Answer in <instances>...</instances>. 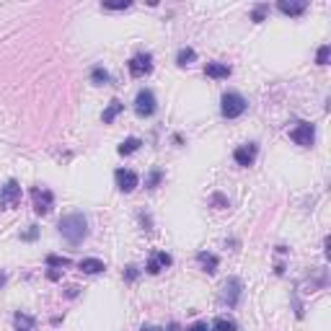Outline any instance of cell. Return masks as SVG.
I'll return each instance as SVG.
<instances>
[{
    "mask_svg": "<svg viewBox=\"0 0 331 331\" xmlns=\"http://www.w3.org/2000/svg\"><path fill=\"white\" fill-rule=\"evenodd\" d=\"M47 277H50V279H60V272H57V269H52V272H47Z\"/></svg>",
    "mask_w": 331,
    "mask_h": 331,
    "instance_id": "cell-31",
    "label": "cell"
},
{
    "mask_svg": "<svg viewBox=\"0 0 331 331\" xmlns=\"http://www.w3.org/2000/svg\"><path fill=\"white\" fill-rule=\"evenodd\" d=\"M212 328H215V331H235L238 326H235V321H233V318L220 316V318H215V321H212Z\"/></svg>",
    "mask_w": 331,
    "mask_h": 331,
    "instance_id": "cell-20",
    "label": "cell"
},
{
    "mask_svg": "<svg viewBox=\"0 0 331 331\" xmlns=\"http://www.w3.org/2000/svg\"><path fill=\"white\" fill-rule=\"evenodd\" d=\"M13 323H16V331H34V318L29 313H16L13 316Z\"/></svg>",
    "mask_w": 331,
    "mask_h": 331,
    "instance_id": "cell-16",
    "label": "cell"
},
{
    "mask_svg": "<svg viewBox=\"0 0 331 331\" xmlns=\"http://www.w3.org/2000/svg\"><path fill=\"white\" fill-rule=\"evenodd\" d=\"M161 179H163V171L153 168V171L148 173V179H145V186H148V189H156V186L161 184Z\"/></svg>",
    "mask_w": 331,
    "mask_h": 331,
    "instance_id": "cell-23",
    "label": "cell"
},
{
    "mask_svg": "<svg viewBox=\"0 0 331 331\" xmlns=\"http://www.w3.org/2000/svg\"><path fill=\"white\" fill-rule=\"evenodd\" d=\"M114 181H117V189L119 192H124V194H129L132 189L137 186V173L135 171H129V168H119L117 173H114Z\"/></svg>",
    "mask_w": 331,
    "mask_h": 331,
    "instance_id": "cell-10",
    "label": "cell"
},
{
    "mask_svg": "<svg viewBox=\"0 0 331 331\" xmlns=\"http://www.w3.org/2000/svg\"><path fill=\"white\" fill-rule=\"evenodd\" d=\"M31 200H34V212L36 215H50V210L55 205V194L50 189H44V186H34Z\"/></svg>",
    "mask_w": 331,
    "mask_h": 331,
    "instance_id": "cell-6",
    "label": "cell"
},
{
    "mask_svg": "<svg viewBox=\"0 0 331 331\" xmlns=\"http://www.w3.org/2000/svg\"><path fill=\"white\" fill-rule=\"evenodd\" d=\"M78 295V288H68V298H75Z\"/></svg>",
    "mask_w": 331,
    "mask_h": 331,
    "instance_id": "cell-33",
    "label": "cell"
},
{
    "mask_svg": "<svg viewBox=\"0 0 331 331\" xmlns=\"http://www.w3.org/2000/svg\"><path fill=\"white\" fill-rule=\"evenodd\" d=\"M197 261H200V267H202L207 274H215L217 267H220V259H217L215 254H210V251H200V254H197Z\"/></svg>",
    "mask_w": 331,
    "mask_h": 331,
    "instance_id": "cell-14",
    "label": "cell"
},
{
    "mask_svg": "<svg viewBox=\"0 0 331 331\" xmlns=\"http://www.w3.org/2000/svg\"><path fill=\"white\" fill-rule=\"evenodd\" d=\"M3 282H6V277H3V274H0V285H3Z\"/></svg>",
    "mask_w": 331,
    "mask_h": 331,
    "instance_id": "cell-35",
    "label": "cell"
},
{
    "mask_svg": "<svg viewBox=\"0 0 331 331\" xmlns=\"http://www.w3.org/2000/svg\"><path fill=\"white\" fill-rule=\"evenodd\" d=\"M194 60H197V52H194L192 47H181V50H179V55H176V62H179L181 68H186V65H189V62H194Z\"/></svg>",
    "mask_w": 331,
    "mask_h": 331,
    "instance_id": "cell-19",
    "label": "cell"
},
{
    "mask_svg": "<svg viewBox=\"0 0 331 331\" xmlns=\"http://www.w3.org/2000/svg\"><path fill=\"white\" fill-rule=\"evenodd\" d=\"M156 109H158L156 93H153L150 88L137 91V96H135V112H137V117H153V114H156Z\"/></svg>",
    "mask_w": 331,
    "mask_h": 331,
    "instance_id": "cell-4",
    "label": "cell"
},
{
    "mask_svg": "<svg viewBox=\"0 0 331 331\" xmlns=\"http://www.w3.org/2000/svg\"><path fill=\"white\" fill-rule=\"evenodd\" d=\"M132 3H129V0H119V3H104L101 8L104 11H127Z\"/></svg>",
    "mask_w": 331,
    "mask_h": 331,
    "instance_id": "cell-25",
    "label": "cell"
},
{
    "mask_svg": "<svg viewBox=\"0 0 331 331\" xmlns=\"http://www.w3.org/2000/svg\"><path fill=\"white\" fill-rule=\"evenodd\" d=\"M60 233H62V238L68 241V244L78 246L80 241L88 235V220H85V215H80V212L65 215L60 220Z\"/></svg>",
    "mask_w": 331,
    "mask_h": 331,
    "instance_id": "cell-1",
    "label": "cell"
},
{
    "mask_svg": "<svg viewBox=\"0 0 331 331\" xmlns=\"http://www.w3.org/2000/svg\"><path fill=\"white\" fill-rule=\"evenodd\" d=\"M91 80H93V85H106V83H109V73L99 65V68L91 70Z\"/></svg>",
    "mask_w": 331,
    "mask_h": 331,
    "instance_id": "cell-22",
    "label": "cell"
},
{
    "mask_svg": "<svg viewBox=\"0 0 331 331\" xmlns=\"http://www.w3.org/2000/svg\"><path fill=\"white\" fill-rule=\"evenodd\" d=\"M256 156H259V145H256V143L238 145V148L233 150V161H235L238 166H251V163L256 161Z\"/></svg>",
    "mask_w": 331,
    "mask_h": 331,
    "instance_id": "cell-8",
    "label": "cell"
},
{
    "mask_svg": "<svg viewBox=\"0 0 331 331\" xmlns=\"http://www.w3.org/2000/svg\"><path fill=\"white\" fill-rule=\"evenodd\" d=\"M18 200H21V184L11 179L3 186V192H0V210H8V207L18 205Z\"/></svg>",
    "mask_w": 331,
    "mask_h": 331,
    "instance_id": "cell-9",
    "label": "cell"
},
{
    "mask_svg": "<svg viewBox=\"0 0 331 331\" xmlns=\"http://www.w3.org/2000/svg\"><path fill=\"white\" fill-rule=\"evenodd\" d=\"M78 267H80L83 274H101V272L106 269V264H104L101 259H83Z\"/></svg>",
    "mask_w": 331,
    "mask_h": 331,
    "instance_id": "cell-15",
    "label": "cell"
},
{
    "mask_svg": "<svg viewBox=\"0 0 331 331\" xmlns=\"http://www.w3.org/2000/svg\"><path fill=\"white\" fill-rule=\"evenodd\" d=\"M168 331H179V326H176V323H171V326H168Z\"/></svg>",
    "mask_w": 331,
    "mask_h": 331,
    "instance_id": "cell-34",
    "label": "cell"
},
{
    "mask_svg": "<svg viewBox=\"0 0 331 331\" xmlns=\"http://www.w3.org/2000/svg\"><path fill=\"white\" fill-rule=\"evenodd\" d=\"M212 205H215L217 210H225V207H228V200H225L223 194H212Z\"/></svg>",
    "mask_w": 331,
    "mask_h": 331,
    "instance_id": "cell-27",
    "label": "cell"
},
{
    "mask_svg": "<svg viewBox=\"0 0 331 331\" xmlns=\"http://www.w3.org/2000/svg\"><path fill=\"white\" fill-rule=\"evenodd\" d=\"M328 52H331V47H328V44H323V47L318 50V55H316V62L318 65H328Z\"/></svg>",
    "mask_w": 331,
    "mask_h": 331,
    "instance_id": "cell-26",
    "label": "cell"
},
{
    "mask_svg": "<svg viewBox=\"0 0 331 331\" xmlns=\"http://www.w3.org/2000/svg\"><path fill=\"white\" fill-rule=\"evenodd\" d=\"M241 295H244V282H241L238 277H228L223 282V288H220V303L228 305V308H235Z\"/></svg>",
    "mask_w": 331,
    "mask_h": 331,
    "instance_id": "cell-3",
    "label": "cell"
},
{
    "mask_svg": "<svg viewBox=\"0 0 331 331\" xmlns=\"http://www.w3.org/2000/svg\"><path fill=\"white\" fill-rule=\"evenodd\" d=\"M153 70V55L150 52H140L129 60V73L135 75V78H143Z\"/></svg>",
    "mask_w": 331,
    "mask_h": 331,
    "instance_id": "cell-7",
    "label": "cell"
},
{
    "mask_svg": "<svg viewBox=\"0 0 331 331\" xmlns=\"http://www.w3.org/2000/svg\"><path fill=\"white\" fill-rule=\"evenodd\" d=\"M137 274H140V272H137V267H127L124 279H127V282H135V279H137Z\"/></svg>",
    "mask_w": 331,
    "mask_h": 331,
    "instance_id": "cell-29",
    "label": "cell"
},
{
    "mask_svg": "<svg viewBox=\"0 0 331 331\" xmlns=\"http://www.w3.org/2000/svg\"><path fill=\"white\" fill-rule=\"evenodd\" d=\"M186 331H210V328H207V323H205V321H197V323H192Z\"/></svg>",
    "mask_w": 331,
    "mask_h": 331,
    "instance_id": "cell-30",
    "label": "cell"
},
{
    "mask_svg": "<svg viewBox=\"0 0 331 331\" xmlns=\"http://www.w3.org/2000/svg\"><path fill=\"white\" fill-rule=\"evenodd\" d=\"M122 109H124V104H122V101H112V104H109V106H106V112H104V117H101V119H104V124H112V122L119 117Z\"/></svg>",
    "mask_w": 331,
    "mask_h": 331,
    "instance_id": "cell-17",
    "label": "cell"
},
{
    "mask_svg": "<svg viewBox=\"0 0 331 331\" xmlns=\"http://www.w3.org/2000/svg\"><path fill=\"white\" fill-rule=\"evenodd\" d=\"M171 264H173L171 254H166V251H156V254L148 259L145 269H148V274H158V272H163L166 267H171Z\"/></svg>",
    "mask_w": 331,
    "mask_h": 331,
    "instance_id": "cell-11",
    "label": "cell"
},
{
    "mask_svg": "<svg viewBox=\"0 0 331 331\" xmlns=\"http://www.w3.org/2000/svg\"><path fill=\"white\" fill-rule=\"evenodd\" d=\"M246 109H249V104H246V99L241 96V93H235V91L223 93V101H220V112H223L225 119H238L241 114L246 112Z\"/></svg>",
    "mask_w": 331,
    "mask_h": 331,
    "instance_id": "cell-2",
    "label": "cell"
},
{
    "mask_svg": "<svg viewBox=\"0 0 331 331\" xmlns=\"http://www.w3.org/2000/svg\"><path fill=\"white\" fill-rule=\"evenodd\" d=\"M70 259L68 256H57V254H50L47 256V267H57V269H65V267H70Z\"/></svg>",
    "mask_w": 331,
    "mask_h": 331,
    "instance_id": "cell-21",
    "label": "cell"
},
{
    "mask_svg": "<svg viewBox=\"0 0 331 331\" xmlns=\"http://www.w3.org/2000/svg\"><path fill=\"white\" fill-rule=\"evenodd\" d=\"M36 235H39V228H36V225H31L26 233H21V238H24V241H34Z\"/></svg>",
    "mask_w": 331,
    "mask_h": 331,
    "instance_id": "cell-28",
    "label": "cell"
},
{
    "mask_svg": "<svg viewBox=\"0 0 331 331\" xmlns=\"http://www.w3.org/2000/svg\"><path fill=\"white\" fill-rule=\"evenodd\" d=\"M143 331H163L161 326H143Z\"/></svg>",
    "mask_w": 331,
    "mask_h": 331,
    "instance_id": "cell-32",
    "label": "cell"
},
{
    "mask_svg": "<svg viewBox=\"0 0 331 331\" xmlns=\"http://www.w3.org/2000/svg\"><path fill=\"white\" fill-rule=\"evenodd\" d=\"M143 143H140V137H127V140H122L119 143V156H132V153H135L137 148H140Z\"/></svg>",
    "mask_w": 331,
    "mask_h": 331,
    "instance_id": "cell-18",
    "label": "cell"
},
{
    "mask_svg": "<svg viewBox=\"0 0 331 331\" xmlns=\"http://www.w3.org/2000/svg\"><path fill=\"white\" fill-rule=\"evenodd\" d=\"M205 73H207V78H212V80H223V78H228L233 70H230V65H225V62H207Z\"/></svg>",
    "mask_w": 331,
    "mask_h": 331,
    "instance_id": "cell-13",
    "label": "cell"
},
{
    "mask_svg": "<svg viewBox=\"0 0 331 331\" xmlns=\"http://www.w3.org/2000/svg\"><path fill=\"white\" fill-rule=\"evenodd\" d=\"M267 11H269V6H267V3H259V6L254 8V13H251V21H254V24H259V21H264V16H267Z\"/></svg>",
    "mask_w": 331,
    "mask_h": 331,
    "instance_id": "cell-24",
    "label": "cell"
},
{
    "mask_svg": "<svg viewBox=\"0 0 331 331\" xmlns=\"http://www.w3.org/2000/svg\"><path fill=\"white\" fill-rule=\"evenodd\" d=\"M290 140L303 145V148H311L313 140H316V127L311 122H298L293 129H290Z\"/></svg>",
    "mask_w": 331,
    "mask_h": 331,
    "instance_id": "cell-5",
    "label": "cell"
},
{
    "mask_svg": "<svg viewBox=\"0 0 331 331\" xmlns=\"http://www.w3.org/2000/svg\"><path fill=\"white\" fill-rule=\"evenodd\" d=\"M277 8H279L285 16H303L305 8H308V3H305V0H279Z\"/></svg>",
    "mask_w": 331,
    "mask_h": 331,
    "instance_id": "cell-12",
    "label": "cell"
}]
</instances>
